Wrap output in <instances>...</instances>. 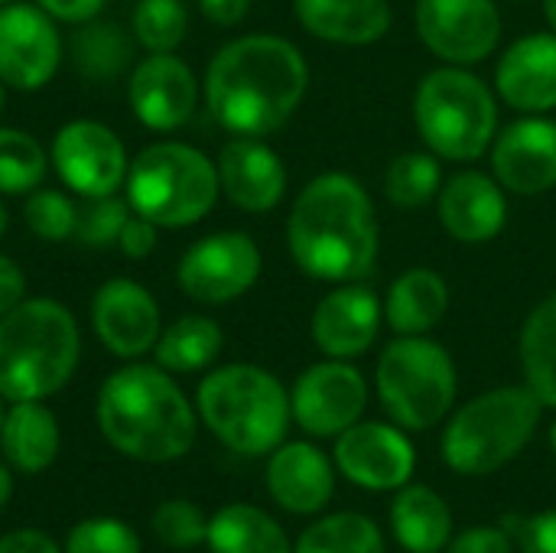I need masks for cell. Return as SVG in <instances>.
<instances>
[{"label":"cell","instance_id":"43","mask_svg":"<svg viewBox=\"0 0 556 553\" xmlns=\"http://www.w3.org/2000/svg\"><path fill=\"white\" fill-rule=\"evenodd\" d=\"M521 553H556V508L534 515L521 531Z\"/></svg>","mask_w":556,"mask_h":553},{"label":"cell","instance_id":"7","mask_svg":"<svg viewBox=\"0 0 556 553\" xmlns=\"http://www.w3.org/2000/svg\"><path fill=\"white\" fill-rule=\"evenodd\" d=\"M414 124L430 153L472 163L498 134V95L466 65H440L414 91Z\"/></svg>","mask_w":556,"mask_h":553},{"label":"cell","instance_id":"13","mask_svg":"<svg viewBox=\"0 0 556 553\" xmlns=\"http://www.w3.org/2000/svg\"><path fill=\"white\" fill-rule=\"evenodd\" d=\"M365 407L368 381L345 359H326L309 365L290 391V411L296 427L319 440L345 433L352 424L362 420Z\"/></svg>","mask_w":556,"mask_h":553},{"label":"cell","instance_id":"24","mask_svg":"<svg viewBox=\"0 0 556 553\" xmlns=\"http://www.w3.org/2000/svg\"><path fill=\"white\" fill-rule=\"evenodd\" d=\"M293 16L309 36L336 46H371L394 23L388 0H293Z\"/></svg>","mask_w":556,"mask_h":553},{"label":"cell","instance_id":"47","mask_svg":"<svg viewBox=\"0 0 556 553\" xmlns=\"http://www.w3.org/2000/svg\"><path fill=\"white\" fill-rule=\"evenodd\" d=\"M10 495H13V476H10V469L0 463V512H3V505L10 502Z\"/></svg>","mask_w":556,"mask_h":553},{"label":"cell","instance_id":"17","mask_svg":"<svg viewBox=\"0 0 556 553\" xmlns=\"http://www.w3.org/2000/svg\"><path fill=\"white\" fill-rule=\"evenodd\" d=\"M91 329L111 355L134 362L153 352L163 332L160 303L143 284L130 277H111L91 297Z\"/></svg>","mask_w":556,"mask_h":553},{"label":"cell","instance_id":"49","mask_svg":"<svg viewBox=\"0 0 556 553\" xmlns=\"http://www.w3.org/2000/svg\"><path fill=\"white\" fill-rule=\"evenodd\" d=\"M7 228H10V212H7V205L0 202V241H3V235H7Z\"/></svg>","mask_w":556,"mask_h":553},{"label":"cell","instance_id":"21","mask_svg":"<svg viewBox=\"0 0 556 553\" xmlns=\"http://www.w3.org/2000/svg\"><path fill=\"white\" fill-rule=\"evenodd\" d=\"M215 166L225 199L248 215L274 212L287 196V166L264 137H231Z\"/></svg>","mask_w":556,"mask_h":553},{"label":"cell","instance_id":"44","mask_svg":"<svg viewBox=\"0 0 556 553\" xmlns=\"http://www.w3.org/2000/svg\"><path fill=\"white\" fill-rule=\"evenodd\" d=\"M23 300H26V274L13 257L0 254V316H7Z\"/></svg>","mask_w":556,"mask_h":553},{"label":"cell","instance_id":"28","mask_svg":"<svg viewBox=\"0 0 556 553\" xmlns=\"http://www.w3.org/2000/svg\"><path fill=\"white\" fill-rule=\"evenodd\" d=\"M212 553H293L287 531L257 505H225L208 518V538Z\"/></svg>","mask_w":556,"mask_h":553},{"label":"cell","instance_id":"52","mask_svg":"<svg viewBox=\"0 0 556 553\" xmlns=\"http://www.w3.org/2000/svg\"><path fill=\"white\" fill-rule=\"evenodd\" d=\"M3 414H7V411H3V398H0V424H3Z\"/></svg>","mask_w":556,"mask_h":553},{"label":"cell","instance_id":"42","mask_svg":"<svg viewBox=\"0 0 556 553\" xmlns=\"http://www.w3.org/2000/svg\"><path fill=\"white\" fill-rule=\"evenodd\" d=\"M36 7H42L52 20L59 23H88L98 20L108 0H33Z\"/></svg>","mask_w":556,"mask_h":553},{"label":"cell","instance_id":"37","mask_svg":"<svg viewBox=\"0 0 556 553\" xmlns=\"http://www.w3.org/2000/svg\"><path fill=\"white\" fill-rule=\"evenodd\" d=\"M150 528L156 535L160 544L173 548V551H192V548H202L205 538H208V518L202 515V508L195 502H186V499H169L163 502L153 518H150Z\"/></svg>","mask_w":556,"mask_h":553},{"label":"cell","instance_id":"32","mask_svg":"<svg viewBox=\"0 0 556 553\" xmlns=\"http://www.w3.org/2000/svg\"><path fill=\"white\" fill-rule=\"evenodd\" d=\"M440 189H443V166H440V156L430 150L401 153L384 169V196L394 209L417 212L437 202Z\"/></svg>","mask_w":556,"mask_h":553},{"label":"cell","instance_id":"38","mask_svg":"<svg viewBox=\"0 0 556 553\" xmlns=\"http://www.w3.org/2000/svg\"><path fill=\"white\" fill-rule=\"evenodd\" d=\"M134 215L130 202L114 196H101V199H85V205L78 209V225L75 235L81 244L88 248H117V238L127 225V218Z\"/></svg>","mask_w":556,"mask_h":553},{"label":"cell","instance_id":"41","mask_svg":"<svg viewBox=\"0 0 556 553\" xmlns=\"http://www.w3.org/2000/svg\"><path fill=\"white\" fill-rule=\"evenodd\" d=\"M117 251H121L124 257H134V261L150 257V254L156 251V225L134 212V215L127 218L121 238H117Z\"/></svg>","mask_w":556,"mask_h":553},{"label":"cell","instance_id":"51","mask_svg":"<svg viewBox=\"0 0 556 553\" xmlns=\"http://www.w3.org/2000/svg\"><path fill=\"white\" fill-rule=\"evenodd\" d=\"M3 98H7V85L0 81V111H3Z\"/></svg>","mask_w":556,"mask_h":553},{"label":"cell","instance_id":"31","mask_svg":"<svg viewBox=\"0 0 556 553\" xmlns=\"http://www.w3.org/2000/svg\"><path fill=\"white\" fill-rule=\"evenodd\" d=\"M72 59L88 81H114L130 68L134 42L124 26L108 20H88L72 36Z\"/></svg>","mask_w":556,"mask_h":553},{"label":"cell","instance_id":"11","mask_svg":"<svg viewBox=\"0 0 556 553\" xmlns=\"http://www.w3.org/2000/svg\"><path fill=\"white\" fill-rule=\"evenodd\" d=\"M49 163L59 179L81 199L114 196L127 183V147L101 121L78 117L55 130L49 147Z\"/></svg>","mask_w":556,"mask_h":553},{"label":"cell","instance_id":"48","mask_svg":"<svg viewBox=\"0 0 556 553\" xmlns=\"http://www.w3.org/2000/svg\"><path fill=\"white\" fill-rule=\"evenodd\" d=\"M544 3V16H547V26L556 33V0H541Z\"/></svg>","mask_w":556,"mask_h":553},{"label":"cell","instance_id":"36","mask_svg":"<svg viewBox=\"0 0 556 553\" xmlns=\"http://www.w3.org/2000/svg\"><path fill=\"white\" fill-rule=\"evenodd\" d=\"M23 218H26V228L39 238V241H52V244H62L75 235V225H78V209L75 202L62 192V189H49V186H39L26 196L23 202Z\"/></svg>","mask_w":556,"mask_h":553},{"label":"cell","instance_id":"2","mask_svg":"<svg viewBox=\"0 0 556 553\" xmlns=\"http://www.w3.org/2000/svg\"><path fill=\"white\" fill-rule=\"evenodd\" d=\"M287 248L293 264L313 280H365L381 251L378 212L368 189L336 169L313 176L290 205Z\"/></svg>","mask_w":556,"mask_h":553},{"label":"cell","instance_id":"4","mask_svg":"<svg viewBox=\"0 0 556 553\" xmlns=\"http://www.w3.org/2000/svg\"><path fill=\"white\" fill-rule=\"evenodd\" d=\"M81 359V332L72 310L49 297H26L0 316V398L46 401L59 394Z\"/></svg>","mask_w":556,"mask_h":553},{"label":"cell","instance_id":"29","mask_svg":"<svg viewBox=\"0 0 556 553\" xmlns=\"http://www.w3.org/2000/svg\"><path fill=\"white\" fill-rule=\"evenodd\" d=\"M222 345H225L222 326L212 316L189 313L160 332L153 355H156V365L166 368L169 375H195L222 355Z\"/></svg>","mask_w":556,"mask_h":553},{"label":"cell","instance_id":"5","mask_svg":"<svg viewBox=\"0 0 556 553\" xmlns=\"http://www.w3.org/2000/svg\"><path fill=\"white\" fill-rule=\"evenodd\" d=\"M199 420L231 453L267 456L290 430V391L261 365H222L199 381L195 391Z\"/></svg>","mask_w":556,"mask_h":553},{"label":"cell","instance_id":"22","mask_svg":"<svg viewBox=\"0 0 556 553\" xmlns=\"http://www.w3.org/2000/svg\"><path fill=\"white\" fill-rule=\"evenodd\" d=\"M495 95L518 114H551L556 108V33L515 39L495 65Z\"/></svg>","mask_w":556,"mask_h":553},{"label":"cell","instance_id":"50","mask_svg":"<svg viewBox=\"0 0 556 553\" xmlns=\"http://www.w3.org/2000/svg\"><path fill=\"white\" fill-rule=\"evenodd\" d=\"M551 450H554V456H556V420H554V427H551Z\"/></svg>","mask_w":556,"mask_h":553},{"label":"cell","instance_id":"12","mask_svg":"<svg viewBox=\"0 0 556 553\" xmlns=\"http://www.w3.org/2000/svg\"><path fill=\"white\" fill-rule=\"evenodd\" d=\"M414 26L420 42L446 65H476L502 42L495 0H417Z\"/></svg>","mask_w":556,"mask_h":553},{"label":"cell","instance_id":"39","mask_svg":"<svg viewBox=\"0 0 556 553\" xmlns=\"http://www.w3.org/2000/svg\"><path fill=\"white\" fill-rule=\"evenodd\" d=\"M62 553H140V538L121 518H85L68 531Z\"/></svg>","mask_w":556,"mask_h":553},{"label":"cell","instance_id":"40","mask_svg":"<svg viewBox=\"0 0 556 553\" xmlns=\"http://www.w3.org/2000/svg\"><path fill=\"white\" fill-rule=\"evenodd\" d=\"M446 553H511V541H508V531L482 525V528H469L456 535L446 544Z\"/></svg>","mask_w":556,"mask_h":553},{"label":"cell","instance_id":"20","mask_svg":"<svg viewBox=\"0 0 556 553\" xmlns=\"http://www.w3.org/2000/svg\"><path fill=\"white\" fill-rule=\"evenodd\" d=\"M443 231L459 244H489L508 225V192L482 169H463L443 179L437 196Z\"/></svg>","mask_w":556,"mask_h":553},{"label":"cell","instance_id":"35","mask_svg":"<svg viewBox=\"0 0 556 553\" xmlns=\"http://www.w3.org/2000/svg\"><path fill=\"white\" fill-rule=\"evenodd\" d=\"M130 29L147 52H176L189 33V10L182 0H137Z\"/></svg>","mask_w":556,"mask_h":553},{"label":"cell","instance_id":"46","mask_svg":"<svg viewBox=\"0 0 556 553\" xmlns=\"http://www.w3.org/2000/svg\"><path fill=\"white\" fill-rule=\"evenodd\" d=\"M199 10L215 26H238L251 13V0H199Z\"/></svg>","mask_w":556,"mask_h":553},{"label":"cell","instance_id":"26","mask_svg":"<svg viewBox=\"0 0 556 553\" xmlns=\"http://www.w3.org/2000/svg\"><path fill=\"white\" fill-rule=\"evenodd\" d=\"M450 313V284L433 267L404 271L384 297V323L397 336H427Z\"/></svg>","mask_w":556,"mask_h":553},{"label":"cell","instance_id":"25","mask_svg":"<svg viewBox=\"0 0 556 553\" xmlns=\"http://www.w3.org/2000/svg\"><path fill=\"white\" fill-rule=\"evenodd\" d=\"M59 420L42 401H16L0 424V453L23 476L46 473L59 456Z\"/></svg>","mask_w":556,"mask_h":553},{"label":"cell","instance_id":"27","mask_svg":"<svg viewBox=\"0 0 556 553\" xmlns=\"http://www.w3.org/2000/svg\"><path fill=\"white\" fill-rule=\"evenodd\" d=\"M391 528L407 553H443L453 541V512L440 492L407 482L394 495Z\"/></svg>","mask_w":556,"mask_h":553},{"label":"cell","instance_id":"8","mask_svg":"<svg viewBox=\"0 0 556 553\" xmlns=\"http://www.w3.org/2000/svg\"><path fill=\"white\" fill-rule=\"evenodd\" d=\"M127 202L156 228L199 225L218 202V166L199 147L156 140L127 166Z\"/></svg>","mask_w":556,"mask_h":553},{"label":"cell","instance_id":"1","mask_svg":"<svg viewBox=\"0 0 556 553\" xmlns=\"http://www.w3.org/2000/svg\"><path fill=\"white\" fill-rule=\"evenodd\" d=\"M309 65L300 46L274 33L225 42L205 68L208 114L235 137H267L303 104Z\"/></svg>","mask_w":556,"mask_h":553},{"label":"cell","instance_id":"9","mask_svg":"<svg viewBox=\"0 0 556 553\" xmlns=\"http://www.w3.org/2000/svg\"><path fill=\"white\" fill-rule=\"evenodd\" d=\"M378 401L404 430H430L450 417L459 391L453 355L430 336H397L375 368Z\"/></svg>","mask_w":556,"mask_h":553},{"label":"cell","instance_id":"10","mask_svg":"<svg viewBox=\"0 0 556 553\" xmlns=\"http://www.w3.org/2000/svg\"><path fill=\"white\" fill-rule=\"evenodd\" d=\"M264 271L257 241L248 231H215L189 244L176 267L179 290L205 306L244 297Z\"/></svg>","mask_w":556,"mask_h":553},{"label":"cell","instance_id":"3","mask_svg":"<svg viewBox=\"0 0 556 553\" xmlns=\"http://www.w3.org/2000/svg\"><path fill=\"white\" fill-rule=\"evenodd\" d=\"M104 440L137 463L182 460L199 433V411L160 365L130 362L108 375L94 404Z\"/></svg>","mask_w":556,"mask_h":553},{"label":"cell","instance_id":"16","mask_svg":"<svg viewBox=\"0 0 556 553\" xmlns=\"http://www.w3.org/2000/svg\"><path fill=\"white\" fill-rule=\"evenodd\" d=\"M127 101L134 117L156 134L179 130L199 108V78L173 52L143 55L127 78Z\"/></svg>","mask_w":556,"mask_h":553},{"label":"cell","instance_id":"14","mask_svg":"<svg viewBox=\"0 0 556 553\" xmlns=\"http://www.w3.org/2000/svg\"><path fill=\"white\" fill-rule=\"evenodd\" d=\"M336 469L365 492H397L417 469V450L404 427L358 420L336 437Z\"/></svg>","mask_w":556,"mask_h":553},{"label":"cell","instance_id":"18","mask_svg":"<svg viewBox=\"0 0 556 553\" xmlns=\"http://www.w3.org/2000/svg\"><path fill=\"white\" fill-rule=\"evenodd\" d=\"M492 176L505 192L544 196L556 186V121L525 114L492 140Z\"/></svg>","mask_w":556,"mask_h":553},{"label":"cell","instance_id":"30","mask_svg":"<svg viewBox=\"0 0 556 553\" xmlns=\"http://www.w3.org/2000/svg\"><path fill=\"white\" fill-rule=\"evenodd\" d=\"M518 359L525 385L544 407H556V293L528 313L518 336Z\"/></svg>","mask_w":556,"mask_h":553},{"label":"cell","instance_id":"34","mask_svg":"<svg viewBox=\"0 0 556 553\" xmlns=\"http://www.w3.org/2000/svg\"><path fill=\"white\" fill-rule=\"evenodd\" d=\"M46 147L16 127H0V196H29L46 183Z\"/></svg>","mask_w":556,"mask_h":553},{"label":"cell","instance_id":"19","mask_svg":"<svg viewBox=\"0 0 556 553\" xmlns=\"http://www.w3.org/2000/svg\"><path fill=\"white\" fill-rule=\"evenodd\" d=\"M381 323H384V303L371 287H365L362 280L336 284V290H329L316 303L309 319V336L323 355L352 362L378 342Z\"/></svg>","mask_w":556,"mask_h":553},{"label":"cell","instance_id":"6","mask_svg":"<svg viewBox=\"0 0 556 553\" xmlns=\"http://www.w3.org/2000/svg\"><path fill=\"white\" fill-rule=\"evenodd\" d=\"M544 417L528 385L492 388L463 404L443 430V463L459 476H492L525 453Z\"/></svg>","mask_w":556,"mask_h":553},{"label":"cell","instance_id":"33","mask_svg":"<svg viewBox=\"0 0 556 553\" xmlns=\"http://www.w3.org/2000/svg\"><path fill=\"white\" fill-rule=\"evenodd\" d=\"M293 553H384V535L368 515L339 512L309 525Z\"/></svg>","mask_w":556,"mask_h":553},{"label":"cell","instance_id":"53","mask_svg":"<svg viewBox=\"0 0 556 553\" xmlns=\"http://www.w3.org/2000/svg\"><path fill=\"white\" fill-rule=\"evenodd\" d=\"M3 3H10V0H0V7H3Z\"/></svg>","mask_w":556,"mask_h":553},{"label":"cell","instance_id":"23","mask_svg":"<svg viewBox=\"0 0 556 553\" xmlns=\"http://www.w3.org/2000/svg\"><path fill=\"white\" fill-rule=\"evenodd\" d=\"M267 492L290 515H319L336 492L332 460L306 443H280L267 463Z\"/></svg>","mask_w":556,"mask_h":553},{"label":"cell","instance_id":"15","mask_svg":"<svg viewBox=\"0 0 556 553\" xmlns=\"http://www.w3.org/2000/svg\"><path fill=\"white\" fill-rule=\"evenodd\" d=\"M62 62V36L55 20L36 3L0 7V81L13 91H39Z\"/></svg>","mask_w":556,"mask_h":553},{"label":"cell","instance_id":"45","mask_svg":"<svg viewBox=\"0 0 556 553\" xmlns=\"http://www.w3.org/2000/svg\"><path fill=\"white\" fill-rule=\"evenodd\" d=\"M0 553H62V548L36 528H20L0 538Z\"/></svg>","mask_w":556,"mask_h":553}]
</instances>
